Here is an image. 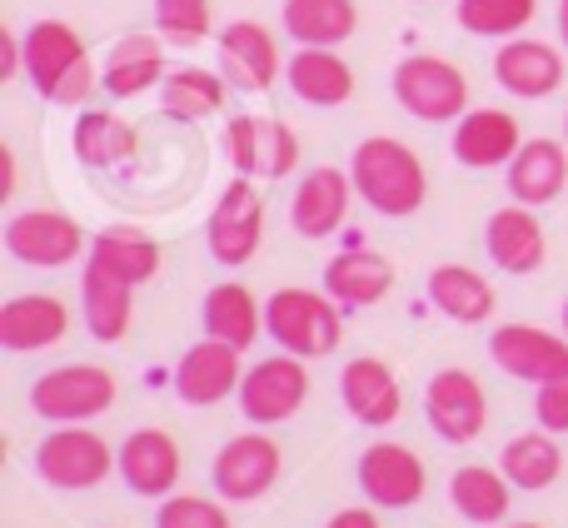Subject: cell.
<instances>
[{
    "label": "cell",
    "mask_w": 568,
    "mask_h": 528,
    "mask_svg": "<svg viewBox=\"0 0 568 528\" xmlns=\"http://www.w3.org/2000/svg\"><path fill=\"white\" fill-rule=\"evenodd\" d=\"M265 334L294 359H324L344 339V309L320 290L284 284L265 299Z\"/></svg>",
    "instance_id": "3"
},
{
    "label": "cell",
    "mask_w": 568,
    "mask_h": 528,
    "mask_svg": "<svg viewBox=\"0 0 568 528\" xmlns=\"http://www.w3.org/2000/svg\"><path fill=\"white\" fill-rule=\"evenodd\" d=\"M449 504L464 524L479 528H499L514 509V484L504 479V469H489V464H464L449 479Z\"/></svg>",
    "instance_id": "34"
},
{
    "label": "cell",
    "mask_w": 568,
    "mask_h": 528,
    "mask_svg": "<svg viewBox=\"0 0 568 528\" xmlns=\"http://www.w3.org/2000/svg\"><path fill=\"white\" fill-rule=\"evenodd\" d=\"M354 474H359V494L374 509H414L424 499V489H429L424 459L409 444H394V439H374L359 454V469Z\"/></svg>",
    "instance_id": "13"
},
{
    "label": "cell",
    "mask_w": 568,
    "mask_h": 528,
    "mask_svg": "<svg viewBox=\"0 0 568 528\" xmlns=\"http://www.w3.org/2000/svg\"><path fill=\"white\" fill-rule=\"evenodd\" d=\"M349 180H354V195L384 220H409V215H419L424 200H429L424 160L394 135L359 140L349 155Z\"/></svg>",
    "instance_id": "1"
},
{
    "label": "cell",
    "mask_w": 568,
    "mask_h": 528,
    "mask_svg": "<svg viewBox=\"0 0 568 528\" xmlns=\"http://www.w3.org/2000/svg\"><path fill=\"white\" fill-rule=\"evenodd\" d=\"M499 528H544V524H499Z\"/></svg>",
    "instance_id": "46"
},
{
    "label": "cell",
    "mask_w": 568,
    "mask_h": 528,
    "mask_svg": "<svg viewBox=\"0 0 568 528\" xmlns=\"http://www.w3.org/2000/svg\"><path fill=\"white\" fill-rule=\"evenodd\" d=\"M499 469L504 479L514 484L519 494H544L564 479V449H559V434L549 429H529L519 439L504 444L499 454Z\"/></svg>",
    "instance_id": "36"
},
{
    "label": "cell",
    "mask_w": 568,
    "mask_h": 528,
    "mask_svg": "<svg viewBox=\"0 0 568 528\" xmlns=\"http://www.w3.org/2000/svg\"><path fill=\"white\" fill-rule=\"evenodd\" d=\"M230 100V80L205 65H175L160 85V110L175 125H200V120L220 115Z\"/></svg>",
    "instance_id": "32"
},
{
    "label": "cell",
    "mask_w": 568,
    "mask_h": 528,
    "mask_svg": "<svg viewBox=\"0 0 568 528\" xmlns=\"http://www.w3.org/2000/svg\"><path fill=\"white\" fill-rule=\"evenodd\" d=\"M225 160L235 175L284 180L300 170V135L275 115H235L225 120Z\"/></svg>",
    "instance_id": "9"
},
{
    "label": "cell",
    "mask_w": 568,
    "mask_h": 528,
    "mask_svg": "<svg viewBox=\"0 0 568 528\" xmlns=\"http://www.w3.org/2000/svg\"><path fill=\"white\" fill-rule=\"evenodd\" d=\"M389 90L404 115L424 125H454L469 115V80L444 55H404L389 75Z\"/></svg>",
    "instance_id": "4"
},
{
    "label": "cell",
    "mask_w": 568,
    "mask_h": 528,
    "mask_svg": "<svg viewBox=\"0 0 568 528\" xmlns=\"http://www.w3.org/2000/svg\"><path fill=\"white\" fill-rule=\"evenodd\" d=\"M170 65H165V50H160L155 35H125L110 45L105 70H100V85H105L110 100H135L145 90L165 85Z\"/></svg>",
    "instance_id": "29"
},
{
    "label": "cell",
    "mask_w": 568,
    "mask_h": 528,
    "mask_svg": "<svg viewBox=\"0 0 568 528\" xmlns=\"http://www.w3.org/2000/svg\"><path fill=\"white\" fill-rule=\"evenodd\" d=\"M494 80L514 100H544L564 85V55L549 40H504L494 55Z\"/></svg>",
    "instance_id": "25"
},
{
    "label": "cell",
    "mask_w": 568,
    "mask_h": 528,
    "mask_svg": "<svg viewBox=\"0 0 568 528\" xmlns=\"http://www.w3.org/2000/svg\"><path fill=\"white\" fill-rule=\"evenodd\" d=\"M16 195V150L0 145V200Z\"/></svg>",
    "instance_id": "43"
},
{
    "label": "cell",
    "mask_w": 568,
    "mask_h": 528,
    "mask_svg": "<svg viewBox=\"0 0 568 528\" xmlns=\"http://www.w3.org/2000/svg\"><path fill=\"white\" fill-rule=\"evenodd\" d=\"M559 40H564V50H568V0H559Z\"/></svg>",
    "instance_id": "44"
},
{
    "label": "cell",
    "mask_w": 568,
    "mask_h": 528,
    "mask_svg": "<svg viewBox=\"0 0 568 528\" xmlns=\"http://www.w3.org/2000/svg\"><path fill=\"white\" fill-rule=\"evenodd\" d=\"M205 240H210L215 264H225V270H240V264H250L260 255V240H265V200H260L250 175H235L220 190L215 210H210Z\"/></svg>",
    "instance_id": "8"
},
{
    "label": "cell",
    "mask_w": 568,
    "mask_h": 528,
    "mask_svg": "<svg viewBox=\"0 0 568 528\" xmlns=\"http://www.w3.org/2000/svg\"><path fill=\"white\" fill-rule=\"evenodd\" d=\"M349 200H354V180L349 170H334V165H314L300 175L290 200V225L294 235L304 240H329L334 230H344L349 220Z\"/></svg>",
    "instance_id": "17"
},
{
    "label": "cell",
    "mask_w": 568,
    "mask_h": 528,
    "mask_svg": "<svg viewBox=\"0 0 568 528\" xmlns=\"http://www.w3.org/2000/svg\"><path fill=\"white\" fill-rule=\"evenodd\" d=\"M120 384L105 364H60L30 384V409L45 424H90L110 414Z\"/></svg>",
    "instance_id": "6"
},
{
    "label": "cell",
    "mask_w": 568,
    "mask_h": 528,
    "mask_svg": "<svg viewBox=\"0 0 568 528\" xmlns=\"http://www.w3.org/2000/svg\"><path fill=\"white\" fill-rule=\"evenodd\" d=\"M16 75H26V40L10 26H0V80H16Z\"/></svg>",
    "instance_id": "41"
},
{
    "label": "cell",
    "mask_w": 568,
    "mask_h": 528,
    "mask_svg": "<svg viewBox=\"0 0 568 528\" xmlns=\"http://www.w3.org/2000/svg\"><path fill=\"white\" fill-rule=\"evenodd\" d=\"M80 250H90L80 220H70L65 210H20L6 225V255L30 264V270H65L80 260Z\"/></svg>",
    "instance_id": "11"
},
{
    "label": "cell",
    "mask_w": 568,
    "mask_h": 528,
    "mask_svg": "<svg viewBox=\"0 0 568 528\" xmlns=\"http://www.w3.org/2000/svg\"><path fill=\"white\" fill-rule=\"evenodd\" d=\"M180 469H185V459H180L175 434L155 429V424L125 434V444H120V479L140 499H170L180 484Z\"/></svg>",
    "instance_id": "18"
},
{
    "label": "cell",
    "mask_w": 568,
    "mask_h": 528,
    "mask_svg": "<svg viewBox=\"0 0 568 528\" xmlns=\"http://www.w3.org/2000/svg\"><path fill=\"white\" fill-rule=\"evenodd\" d=\"M280 469H284L280 444L265 429H245L220 444L215 464H210V484H215V494L225 504H255L280 484Z\"/></svg>",
    "instance_id": "7"
},
{
    "label": "cell",
    "mask_w": 568,
    "mask_h": 528,
    "mask_svg": "<svg viewBox=\"0 0 568 528\" xmlns=\"http://www.w3.org/2000/svg\"><path fill=\"white\" fill-rule=\"evenodd\" d=\"M339 399L349 409V419H359L364 429H389L404 414L399 374L384 359H374V354H359V359H349L339 369Z\"/></svg>",
    "instance_id": "20"
},
{
    "label": "cell",
    "mask_w": 568,
    "mask_h": 528,
    "mask_svg": "<svg viewBox=\"0 0 568 528\" xmlns=\"http://www.w3.org/2000/svg\"><path fill=\"white\" fill-rule=\"evenodd\" d=\"M284 85L294 90V100L314 110H334L354 95V65L339 55V50L324 45H300L284 65Z\"/></svg>",
    "instance_id": "26"
},
{
    "label": "cell",
    "mask_w": 568,
    "mask_h": 528,
    "mask_svg": "<svg viewBox=\"0 0 568 528\" xmlns=\"http://www.w3.org/2000/svg\"><path fill=\"white\" fill-rule=\"evenodd\" d=\"M310 399V369L294 354H275V359H255L245 369V384H240V414H245L255 429H275V424H290L294 414Z\"/></svg>",
    "instance_id": "10"
},
{
    "label": "cell",
    "mask_w": 568,
    "mask_h": 528,
    "mask_svg": "<svg viewBox=\"0 0 568 528\" xmlns=\"http://www.w3.org/2000/svg\"><path fill=\"white\" fill-rule=\"evenodd\" d=\"M155 528H235L220 499H200V494H170L160 499Z\"/></svg>",
    "instance_id": "39"
},
{
    "label": "cell",
    "mask_w": 568,
    "mask_h": 528,
    "mask_svg": "<svg viewBox=\"0 0 568 528\" xmlns=\"http://www.w3.org/2000/svg\"><path fill=\"white\" fill-rule=\"evenodd\" d=\"M534 414H539V429L549 434H568V369L559 379L539 384V399H534Z\"/></svg>",
    "instance_id": "40"
},
{
    "label": "cell",
    "mask_w": 568,
    "mask_h": 528,
    "mask_svg": "<svg viewBox=\"0 0 568 528\" xmlns=\"http://www.w3.org/2000/svg\"><path fill=\"white\" fill-rule=\"evenodd\" d=\"M95 270H105L110 280L130 284V290H140V284H150L160 274V240L145 235L140 225H105L95 240H90V255H85Z\"/></svg>",
    "instance_id": "27"
},
{
    "label": "cell",
    "mask_w": 568,
    "mask_h": 528,
    "mask_svg": "<svg viewBox=\"0 0 568 528\" xmlns=\"http://www.w3.org/2000/svg\"><path fill=\"white\" fill-rule=\"evenodd\" d=\"M200 324H205L210 339H225L235 349H250V344L265 334V304L255 299V290L240 280H220L215 290L200 304Z\"/></svg>",
    "instance_id": "28"
},
{
    "label": "cell",
    "mask_w": 568,
    "mask_h": 528,
    "mask_svg": "<svg viewBox=\"0 0 568 528\" xmlns=\"http://www.w3.org/2000/svg\"><path fill=\"white\" fill-rule=\"evenodd\" d=\"M424 419L444 444H474L489 424V394L469 369H439L424 384Z\"/></svg>",
    "instance_id": "12"
},
{
    "label": "cell",
    "mask_w": 568,
    "mask_h": 528,
    "mask_svg": "<svg viewBox=\"0 0 568 528\" xmlns=\"http://www.w3.org/2000/svg\"><path fill=\"white\" fill-rule=\"evenodd\" d=\"M429 304L454 324H484L494 314V284L484 280L474 264H434L429 280H424Z\"/></svg>",
    "instance_id": "31"
},
{
    "label": "cell",
    "mask_w": 568,
    "mask_h": 528,
    "mask_svg": "<svg viewBox=\"0 0 568 528\" xmlns=\"http://www.w3.org/2000/svg\"><path fill=\"white\" fill-rule=\"evenodd\" d=\"M534 16H539V0H459V6H454L459 30H469V35H479V40L524 35V30L534 26Z\"/></svg>",
    "instance_id": "37"
},
{
    "label": "cell",
    "mask_w": 568,
    "mask_h": 528,
    "mask_svg": "<svg viewBox=\"0 0 568 528\" xmlns=\"http://www.w3.org/2000/svg\"><path fill=\"white\" fill-rule=\"evenodd\" d=\"M120 454L100 439L90 424H55L36 444V479L60 494H85L115 474Z\"/></svg>",
    "instance_id": "5"
},
{
    "label": "cell",
    "mask_w": 568,
    "mask_h": 528,
    "mask_svg": "<svg viewBox=\"0 0 568 528\" xmlns=\"http://www.w3.org/2000/svg\"><path fill=\"white\" fill-rule=\"evenodd\" d=\"M220 75L230 80V90L260 95L280 80V40L265 20H230L220 30Z\"/></svg>",
    "instance_id": "16"
},
{
    "label": "cell",
    "mask_w": 568,
    "mask_h": 528,
    "mask_svg": "<svg viewBox=\"0 0 568 528\" xmlns=\"http://www.w3.org/2000/svg\"><path fill=\"white\" fill-rule=\"evenodd\" d=\"M65 334H70V309L55 294H10L0 304V349L6 354L55 349Z\"/></svg>",
    "instance_id": "21"
},
{
    "label": "cell",
    "mask_w": 568,
    "mask_h": 528,
    "mask_svg": "<svg viewBox=\"0 0 568 528\" xmlns=\"http://www.w3.org/2000/svg\"><path fill=\"white\" fill-rule=\"evenodd\" d=\"M564 145H568V115H564Z\"/></svg>",
    "instance_id": "47"
},
{
    "label": "cell",
    "mask_w": 568,
    "mask_h": 528,
    "mask_svg": "<svg viewBox=\"0 0 568 528\" xmlns=\"http://www.w3.org/2000/svg\"><path fill=\"white\" fill-rule=\"evenodd\" d=\"M240 354L235 344L225 339H200L180 354L175 364V394L190 404V409H210V404H225L230 394H240L245 384V369H240Z\"/></svg>",
    "instance_id": "15"
},
{
    "label": "cell",
    "mask_w": 568,
    "mask_h": 528,
    "mask_svg": "<svg viewBox=\"0 0 568 528\" xmlns=\"http://www.w3.org/2000/svg\"><path fill=\"white\" fill-rule=\"evenodd\" d=\"M280 26L294 45H324L339 50L359 30V6L354 0H284Z\"/></svg>",
    "instance_id": "33"
},
{
    "label": "cell",
    "mask_w": 568,
    "mask_h": 528,
    "mask_svg": "<svg viewBox=\"0 0 568 528\" xmlns=\"http://www.w3.org/2000/svg\"><path fill=\"white\" fill-rule=\"evenodd\" d=\"M155 26L170 45H200L215 30L210 0H155Z\"/></svg>",
    "instance_id": "38"
},
{
    "label": "cell",
    "mask_w": 568,
    "mask_h": 528,
    "mask_svg": "<svg viewBox=\"0 0 568 528\" xmlns=\"http://www.w3.org/2000/svg\"><path fill=\"white\" fill-rule=\"evenodd\" d=\"M394 290V264L369 245H344L324 264V294L339 309H369Z\"/></svg>",
    "instance_id": "24"
},
{
    "label": "cell",
    "mask_w": 568,
    "mask_h": 528,
    "mask_svg": "<svg viewBox=\"0 0 568 528\" xmlns=\"http://www.w3.org/2000/svg\"><path fill=\"white\" fill-rule=\"evenodd\" d=\"M454 160L469 170H499L519 155L524 130L509 110L499 105H469V115L454 120Z\"/></svg>",
    "instance_id": "22"
},
{
    "label": "cell",
    "mask_w": 568,
    "mask_h": 528,
    "mask_svg": "<svg viewBox=\"0 0 568 528\" xmlns=\"http://www.w3.org/2000/svg\"><path fill=\"white\" fill-rule=\"evenodd\" d=\"M26 80L45 105H85V95L95 90V65L90 50L80 40V30L70 20H36L26 30Z\"/></svg>",
    "instance_id": "2"
},
{
    "label": "cell",
    "mask_w": 568,
    "mask_h": 528,
    "mask_svg": "<svg viewBox=\"0 0 568 528\" xmlns=\"http://www.w3.org/2000/svg\"><path fill=\"white\" fill-rule=\"evenodd\" d=\"M484 250H489L494 270L524 280V274L544 270V260H549V235H544L534 205H519V200H514V205H504L489 215V225H484Z\"/></svg>",
    "instance_id": "19"
},
{
    "label": "cell",
    "mask_w": 568,
    "mask_h": 528,
    "mask_svg": "<svg viewBox=\"0 0 568 528\" xmlns=\"http://www.w3.org/2000/svg\"><path fill=\"white\" fill-rule=\"evenodd\" d=\"M324 528H379V514H374V504H369V509H359V504H354V509L329 514V524H324Z\"/></svg>",
    "instance_id": "42"
},
{
    "label": "cell",
    "mask_w": 568,
    "mask_h": 528,
    "mask_svg": "<svg viewBox=\"0 0 568 528\" xmlns=\"http://www.w3.org/2000/svg\"><path fill=\"white\" fill-rule=\"evenodd\" d=\"M559 329L568 334V299H564V314H559Z\"/></svg>",
    "instance_id": "45"
},
{
    "label": "cell",
    "mask_w": 568,
    "mask_h": 528,
    "mask_svg": "<svg viewBox=\"0 0 568 528\" xmlns=\"http://www.w3.org/2000/svg\"><path fill=\"white\" fill-rule=\"evenodd\" d=\"M70 150H75L80 165L110 170V165H125V160H135L140 130L130 125V120L110 115V110H80L75 130H70Z\"/></svg>",
    "instance_id": "35"
},
{
    "label": "cell",
    "mask_w": 568,
    "mask_h": 528,
    "mask_svg": "<svg viewBox=\"0 0 568 528\" xmlns=\"http://www.w3.org/2000/svg\"><path fill=\"white\" fill-rule=\"evenodd\" d=\"M504 185L519 205H554L568 190V145L549 135H534L519 145V155L504 165Z\"/></svg>",
    "instance_id": "23"
},
{
    "label": "cell",
    "mask_w": 568,
    "mask_h": 528,
    "mask_svg": "<svg viewBox=\"0 0 568 528\" xmlns=\"http://www.w3.org/2000/svg\"><path fill=\"white\" fill-rule=\"evenodd\" d=\"M489 359L519 384H549L568 369V334L539 329V324H499L489 334Z\"/></svg>",
    "instance_id": "14"
},
{
    "label": "cell",
    "mask_w": 568,
    "mask_h": 528,
    "mask_svg": "<svg viewBox=\"0 0 568 528\" xmlns=\"http://www.w3.org/2000/svg\"><path fill=\"white\" fill-rule=\"evenodd\" d=\"M80 314H85V329L95 344H120L130 334V319H135V290L110 280L105 270H95L85 260V270H80Z\"/></svg>",
    "instance_id": "30"
}]
</instances>
